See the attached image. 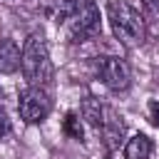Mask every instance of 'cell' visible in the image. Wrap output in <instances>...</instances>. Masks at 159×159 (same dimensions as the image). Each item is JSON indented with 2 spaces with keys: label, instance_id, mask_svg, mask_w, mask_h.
I'll use <instances>...</instances> for the list:
<instances>
[{
  "label": "cell",
  "instance_id": "obj_1",
  "mask_svg": "<svg viewBox=\"0 0 159 159\" xmlns=\"http://www.w3.org/2000/svg\"><path fill=\"white\" fill-rule=\"evenodd\" d=\"M57 17L67 42H82L99 32V10L92 0H57Z\"/></svg>",
  "mask_w": 159,
  "mask_h": 159
},
{
  "label": "cell",
  "instance_id": "obj_2",
  "mask_svg": "<svg viewBox=\"0 0 159 159\" xmlns=\"http://www.w3.org/2000/svg\"><path fill=\"white\" fill-rule=\"evenodd\" d=\"M107 20L109 27L114 32V37L124 45V47H137L144 42V20L139 15V10H134L129 2L124 0H112L107 5Z\"/></svg>",
  "mask_w": 159,
  "mask_h": 159
},
{
  "label": "cell",
  "instance_id": "obj_3",
  "mask_svg": "<svg viewBox=\"0 0 159 159\" xmlns=\"http://www.w3.org/2000/svg\"><path fill=\"white\" fill-rule=\"evenodd\" d=\"M20 70L30 84L45 87L52 80V62H50V47L45 42L42 32H32L22 45V60Z\"/></svg>",
  "mask_w": 159,
  "mask_h": 159
},
{
  "label": "cell",
  "instance_id": "obj_4",
  "mask_svg": "<svg viewBox=\"0 0 159 159\" xmlns=\"http://www.w3.org/2000/svg\"><path fill=\"white\" fill-rule=\"evenodd\" d=\"M52 109V99L47 94L45 87L40 84H27L22 92H20V99H17V112H20V119L27 122V124H40Z\"/></svg>",
  "mask_w": 159,
  "mask_h": 159
},
{
  "label": "cell",
  "instance_id": "obj_5",
  "mask_svg": "<svg viewBox=\"0 0 159 159\" xmlns=\"http://www.w3.org/2000/svg\"><path fill=\"white\" fill-rule=\"evenodd\" d=\"M97 75L112 92H124L132 84V67H129V62L122 60V57H114V55H107V57L97 60Z\"/></svg>",
  "mask_w": 159,
  "mask_h": 159
},
{
  "label": "cell",
  "instance_id": "obj_6",
  "mask_svg": "<svg viewBox=\"0 0 159 159\" xmlns=\"http://www.w3.org/2000/svg\"><path fill=\"white\" fill-rule=\"evenodd\" d=\"M102 134H104V142H107L109 149H117V147L124 142V119H122L112 107H104Z\"/></svg>",
  "mask_w": 159,
  "mask_h": 159
},
{
  "label": "cell",
  "instance_id": "obj_7",
  "mask_svg": "<svg viewBox=\"0 0 159 159\" xmlns=\"http://www.w3.org/2000/svg\"><path fill=\"white\" fill-rule=\"evenodd\" d=\"M22 60V50L17 47L15 40L10 37H0V75H10L20 67Z\"/></svg>",
  "mask_w": 159,
  "mask_h": 159
},
{
  "label": "cell",
  "instance_id": "obj_8",
  "mask_svg": "<svg viewBox=\"0 0 159 159\" xmlns=\"http://www.w3.org/2000/svg\"><path fill=\"white\" fill-rule=\"evenodd\" d=\"M152 154V139L147 134H134L124 144V159H149Z\"/></svg>",
  "mask_w": 159,
  "mask_h": 159
},
{
  "label": "cell",
  "instance_id": "obj_9",
  "mask_svg": "<svg viewBox=\"0 0 159 159\" xmlns=\"http://www.w3.org/2000/svg\"><path fill=\"white\" fill-rule=\"evenodd\" d=\"M82 119H87V124H92L94 129H99L102 127V122H104V107L99 104V99H94V97H87L84 102H82Z\"/></svg>",
  "mask_w": 159,
  "mask_h": 159
},
{
  "label": "cell",
  "instance_id": "obj_10",
  "mask_svg": "<svg viewBox=\"0 0 159 159\" xmlns=\"http://www.w3.org/2000/svg\"><path fill=\"white\" fill-rule=\"evenodd\" d=\"M62 132H65L70 139L82 142V137H84V129H82V114H80V112H67L65 119H62Z\"/></svg>",
  "mask_w": 159,
  "mask_h": 159
},
{
  "label": "cell",
  "instance_id": "obj_11",
  "mask_svg": "<svg viewBox=\"0 0 159 159\" xmlns=\"http://www.w3.org/2000/svg\"><path fill=\"white\" fill-rule=\"evenodd\" d=\"M147 112H149V119L154 127H159V99H149L147 104Z\"/></svg>",
  "mask_w": 159,
  "mask_h": 159
},
{
  "label": "cell",
  "instance_id": "obj_12",
  "mask_svg": "<svg viewBox=\"0 0 159 159\" xmlns=\"http://www.w3.org/2000/svg\"><path fill=\"white\" fill-rule=\"evenodd\" d=\"M7 132H10V119H7V112L0 107V139H2Z\"/></svg>",
  "mask_w": 159,
  "mask_h": 159
},
{
  "label": "cell",
  "instance_id": "obj_13",
  "mask_svg": "<svg viewBox=\"0 0 159 159\" xmlns=\"http://www.w3.org/2000/svg\"><path fill=\"white\" fill-rule=\"evenodd\" d=\"M144 5H147L152 12H159V0H144Z\"/></svg>",
  "mask_w": 159,
  "mask_h": 159
}]
</instances>
